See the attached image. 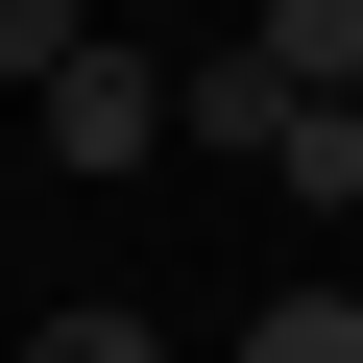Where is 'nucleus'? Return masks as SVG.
<instances>
[{"instance_id": "f257e3e1", "label": "nucleus", "mask_w": 363, "mask_h": 363, "mask_svg": "<svg viewBox=\"0 0 363 363\" xmlns=\"http://www.w3.org/2000/svg\"><path fill=\"white\" fill-rule=\"evenodd\" d=\"M25 145H49V169H145V145H169V73H145V49L97 25V49H73V73L25 97Z\"/></svg>"}, {"instance_id": "f03ea898", "label": "nucleus", "mask_w": 363, "mask_h": 363, "mask_svg": "<svg viewBox=\"0 0 363 363\" xmlns=\"http://www.w3.org/2000/svg\"><path fill=\"white\" fill-rule=\"evenodd\" d=\"M242 49H267L291 97H363V0H267V25H242Z\"/></svg>"}, {"instance_id": "7ed1b4c3", "label": "nucleus", "mask_w": 363, "mask_h": 363, "mask_svg": "<svg viewBox=\"0 0 363 363\" xmlns=\"http://www.w3.org/2000/svg\"><path fill=\"white\" fill-rule=\"evenodd\" d=\"M267 169H291L315 218H363V97H291V121H267Z\"/></svg>"}, {"instance_id": "20e7f679", "label": "nucleus", "mask_w": 363, "mask_h": 363, "mask_svg": "<svg viewBox=\"0 0 363 363\" xmlns=\"http://www.w3.org/2000/svg\"><path fill=\"white\" fill-rule=\"evenodd\" d=\"M25 363H169V315L145 291H73V315H25Z\"/></svg>"}, {"instance_id": "39448f33", "label": "nucleus", "mask_w": 363, "mask_h": 363, "mask_svg": "<svg viewBox=\"0 0 363 363\" xmlns=\"http://www.w3.org/2000/svg\"><path fill=\"white\" fill-rule=\"evenodd\" d=\"M242 363H363V291H267V315H242Z\"/></svg>"}, {"instance_id": "423d86ee", "label": "nucleus", "mask_w": 363, "mask_h": 363, "mask_svg": "<svg viewBox=\"0 0 363 363\" xmlns=\"http://www.w3.org/2000/svg\"><path fill=\"white\" fill-rule=\"evenodd\" d=\"M73 49H97V25H73V0H0V97H49Z\"/></svg>"}, {"instance_id": "0eeeda50", "label": "nucleus", "mask_w": 363, "mask_h": 363, "mask_svg": "<svg viewBox=\"0 0 363 363\" xmlns=\"http://www.w3.org/2000/svg\"><path fill=\"white\" fill-rule=\"evenodd\" d=\"M0 363H25V339H0Z\"/></svg>"}]
</instances>
